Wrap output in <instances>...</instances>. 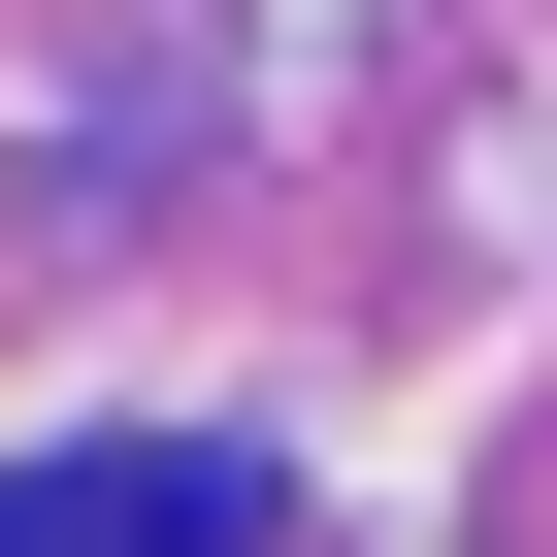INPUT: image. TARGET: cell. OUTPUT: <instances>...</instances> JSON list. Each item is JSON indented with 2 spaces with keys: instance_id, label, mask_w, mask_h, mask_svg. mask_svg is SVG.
<instances>
[{
  "instance_id": "1",
  "label": "cell",
  "mask_w": 557,
  "mask_h": 557,
  "mask_svg": "<svg viewBox=\"0 0 557 557\" xmlns=\"http://www.w3.org/2000/svg\"><path fill=\"white\" fill-rule=\"evenodd\" d=\"M0 557H262L230 459H0Z\"/></svg>"
}]
</instances>
